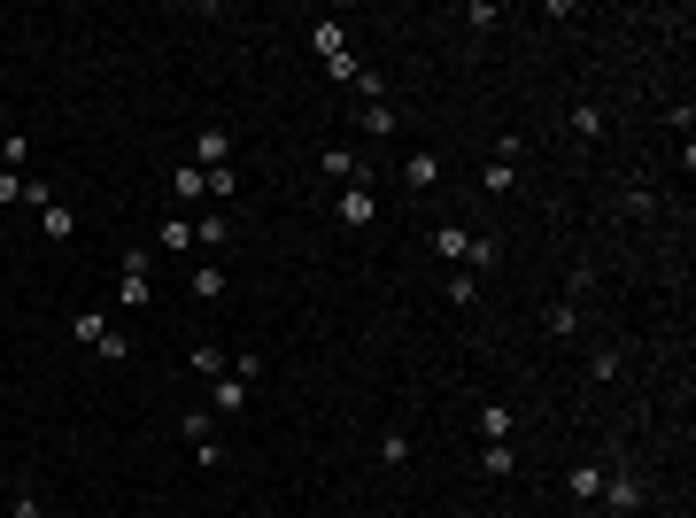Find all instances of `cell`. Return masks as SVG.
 <instances>
[{
  "label": "cell",
  "instance_id": "1",
  "mask_svg": "<svg viewBox=\"0 0 696 518\" xmlns=\"http://www.w3.org/2000/svg\"><path fill=\"white\" fill-rule=\"evenodd\" d=\"M178 433H186V449H194V464H202V472H217V464H225V441H217V418H209V410H186V418H178Z\"/></svg>",
  "mask_w": 696,
  "mask_h": 518
},
{
  "label": "cell",
  "instance_id": "2",
  "mask_svg": "<svg viewBox=\"0 0 696 518\" xmlns=\"http://www.w3.org/2000/svg\"><path fill=\"white\" fill-rule=\"evenodd\" d=\"M596 503H611L619 518H635L642 503H650V488H642V472H627V464H619V472H604V495H596Z\"/></svg>",
  "mask_w": 696,
  "mask_h": 518
},
{
  "label": "cell",
  "instance_id": "3",
  "mask_svg": "<svg viewBox=\"0 0 696 518\" xmlns=\"http://www.w3.org/2000/svg\"><path fill=\"white\" fill-rule=\"evenodd\" d=\"M240 410H248V379L217 372V379H209V418H240Z\"/></svg>",
  "mask_w": 696,
  "mask_h": 518
},
{
  "label": "cell",
  "instance_id": "4",
  "mask_svg": "<svg viewBox=\"0 0 696 518\" xmlns=\"http://www.w3.org/2000/svg\"><path fill=\"white\" fill-rule=\"evenodd\" d=\"M194 163H202V171H232V132L225 124H202V132H194Z\"/></svg>",
  "mask_w": 696,
  "mask_h": 518
},
{
  "label": "cell",
  "instance_id": "5",
  "mask_svg": "<svg viewBox=\"0 0 696 518\" xmlns=\"http://www.w3.org/2000/svg\"><path fill=\"white\" fill-rule=\"evenodd\" d=\"M333 217H341L348 232H364V225L379 217V209H372V186H341V202H333Z\"/></svg>",
  "mask_w": 696,
  "mask_h": 518
},
{
  "label": "cell",
  "instance_id": "6",
  "mask_svg": "<svg viewBox=\"0 0 696 518\" xmlns=\"http://www.w3.org/2000/svg\"><path fill=\"white\" fill-rule=\"evenodd\" d=\"M116 287H124V310H147V294H155V287H147V256H140V248L124 256V271H116Z\"/></svg>",
  "mask_w": 696,
  "mask_h": 518
},
{
  "label": "cell",
  "instance_id": "7",
  "mask_svg": "<svg viewBox=\"0 0 696 518\" xmlns=\"http://www.w3.org/2000/svg\"><path fill=\"white\" fill-rule=\"evenodd\" d=\"M364 132H372V140H395V132H403V116H395V101H387V93H379V101H364Z\"/></svg>",
  "mask_w": 696,
  "mask_h": 518
},
{
  "label": "cell",
  "instance_id": "8",
  "mask_svg": "<svg viewBox=\"0 0 696 518\" xmlns=\"http://www.w3.org/2000/svg\"><path fill=\"white\" fill-rule=\"evenodd\" d=\"M325 178H341V186H364V155H356V147H325Z\"/></svg>",
  "mask_w": 696,
  "mask_h": 518
},
{
  "label": "cell",
  "instance_id": "9",
  "mask_svg": "<svg viewBox=\"0 0 696 518\" xmlns=\"http://www.w3.org/2000/svg\"><path fill=\"white\" fill-rule=\"evenodd\" d=\"M511 472H519V449H511V441H488V449H480V480H511Z\"/></svg>",
  "mask_w": 696,
  "mask_h": 518
},
{
  "label": "cell",
  "instance_id": "10",
  "mask_svg": "<svg viewBox=\"0 0 696 518\" xmlns=\"http://www.w3.org/2000/svg\"><path fill=\"white\" fill-rule=\"evenodd\" d=\"M171 194H178V202H209V171H202V163H178Z\"/></svg>",
  "mask_w": 696,
  "mask_h": 518
},
{
  "label": "cell",
  "instance_id": "11",
  "mask_svg": "<svg viewBox=\"0 0 696 518\" xmlns=\"http://www.w3.org/2000/svg\"><path fill=\"white\" fill-rule=\"evenodd\" d=\"M565 124H573V140H604V109H596V101H573V116H565Z\"/></svg>",
  "mask_w": 696,
  "mask_h": 518
},
{
  "label": "cell",
  "instance_id": "12",
  "mask_svg": "<svg viewBox=\"0 0 696 518\" xmlns=\"http://www.w3.org/2000/svg\"><path fill=\"white\" fill-rule=\"evenodd\" d=\"M480 433H488V441H511V433H519V410H511V403H488V410H480Z\"/></svg>",
  "mask_w": 696,
  "mask_h": 518
},
{
  "label": "cell",
  "instance_id": "13",
  "mask_svg": "<svg viewBox=\"0 0 696 518\" xmlns=\"http://www.w3.org/2000/svg\"><path fill=\"white\" fill-rule=\"evenodd\" d=\"M464 248H472V232H464V225H434V256L441 263H464Z\"/></svg>",
  "mask_w": 696,
  "mask_h": 518
},
{
  "label": "cell",
  "instance_id": "14",
  "mask_svg": "<svg viewBox=\"0 0 696 518\" xmlns=\"http://www.w3.org/2000/svg\"><path fill=\"white\" fill-rule=\"evenodd\" d=\"M70 341L101 348V341H109V317H101V310H78V317H70Z\"/></svg>",
  "mask_w": 696,
  "mask_h": 518
},
{
  "label": "cell",
  "instance_id": "15",
  "mask_svg": "<svg viewBox=\"0 0 696 518\" xmlns=\"http://www.w3.org/2000/svg\"><path fill=\"white\" fill-rule=\"evenodd\" d=\"M155 248L186 256V248H194V225H186V217H163V225H155Z\"/></svg>",
  "mask_w": 696,
  "mask_h": 518
},
{
  "label": "cell",
  "instance_id": "16",
  "mask_svg": "<svg viewBox=\"0 0 696 518\" xmlns=\"http://www.w3.org/2000/svg\"><path fill=\"white\" fill-rule=\"evenodd\" d=\"M310 47H318L325 62H333V55H348V24H310Z\"/></svg>",
  "mask_w": 696,
  "mask_h": 518
},
{
  "label": "cell",
  "instance_id": "17",
  "mask_svg": "<svg viewBox=\"0 0 696 518\" xmlns=\"http://www.w3.org/2000/svg\"><path fill=\"white\" fill-rule=\"evenodd\" d=\"M403 178H410V194H426V186L441 178V155H410V163H403Z\"/></svg>",
  "mask_w": 696,
  "mask_h": 518
},
{
  "label": "cell",
  "instance_id": "18",
  "mask_svg": "<svg viewBox=\"0 0 696 518\" xmlns=\"http://www.w3.org/2000/svg\"><path fill=\"white\" fill-rule=\"evenodd\" d=\"M39 225H47V240H70V232H78V209L47 202V209H39Z\"/></svg>",
  "mask_w": 696,
  "mask_h": 518
},
{
  "label": "cell",
  "instance_id": "19",
  "mask_svg": "<svg viewBox=\"0 0 696 518\" xmlns=\"http://www.w3.org/2000/svg\"><path fill=\"white\" fill-rule=\"evenodd\" d=\"M604 495V464H580L573 472V503H596Z\"/></svg>",
  "mask_w": 696,
  "mask_h": 518
},
{
  "label": "cell",
  "instance_id": "20",
  "mask_svg": "<svg viewBox=\"0 0 696 518\" xmlns=\"http://www.w3.org/2000/svg\"><path fill=\"white\" fill-rule=\"evenodd\" d=\"M186 364H194V379H217V372H225V348H186Z\"/></svg>",
  "mask_w": 696,
  "mask_h": 518
},
{
  "label": "cell",
  "instance_id": "21",
  "mask_svg": "<svg viewBox=\"0 0 696 518\" xmlns=\"http://www.w3.org/2000/svg\"><path fill=\"white\" fill-rule=\"evenodd\" d=\"M379 464H410V433H403V426L379 433Z\"/></svg>",
  "mask_w": 696,
  "mask_h": 518
},
{
  "label": "cell",
  "instance_id": "22",
  "mask_svg": "<svg viewBox=\"0 0 696 518\" xmlns=\"http://www.w3.org/2000/svg\"><path fill=\"white\" fill-rule=\"evenodd\" d=\"M550 333L565 341V333H580V302H550Z\"/></svg>",
  "mask_w": 696,
  "mask_h": 518
},
{
  "label": "cell",
  "instance_id": "23",
  "mask_svg": "<svg viewBox=\"0 0 696 518\" xmlns=\"http://www.w3.org/2000/svg\"><path fill=\"white\" fill-rule=\"evenodd\" d=\"M225 232H232V217H202V225H194V240H202V248H225Z\"/></svg>",
  "mask_w": 696,
  "mask_h": 518
},
{
  "label": "cell",
  "instance_id": "24",
  "mask_svg": "<svg viewBox=\"0 0 696 518\" xmlns=\"http://www.w3.org/2000/svg\"><path fill=\"white\" fill-rule=\"evenodd\" d=\"M31 163V140H0V171H24Z\"/></svg>",
  "mask_w": 696,
  "mask_h": 518
},
{
  "label": "cell",
  "instance_id": "25",
  "mask_svg": "<svg viewBox=\"0 0 696 518\" xmlns=\"http://www.w3.org/2000/svg\"><path fill=\"white\" fill-rule=\"evenodd\" d=\"M464 263H472V279H480V271H495V240H472V248H464Z\"/></svg>",
  "mask_w": 696,
  "mask_h": 518
},
{
  "label": "cell",
  "instance_id": "26",
  "mask_svg": "<svg viewBox=\"0 0 696 518\" xmlns=\"http://www.w3.org/2000/svg\"><path fill=\"white\" fill-rule=\"evenodd\" d=\"M194 294H202V302H225V271H194Z\"/></svg>",
  "mask_w": 696,
  "mask_h": 518
},
{
  "label": "cell",
  "instance_id": "27",
  "mask_svg": "<svg viewBox=\"0 0 696 518\" xmlns=\"http://www.w3.org/2000/svg\"><path fill=\"white\" fill-rule=\"evenodd\" d=\"M588 379H619V348H596V356H588Z\"/></svg>",
  "mask_w": 696,
  "mask_h": 518
},
{
  "label": "cell",
  "instance_id": "28",
  "mask_svg": "<svg viewBox=\"0 0 696 518\" xmlns=\"http://www.w3.org/2000/svg\"><path fill=\"white\" fill-rule=\"evenodd\" d=\"M8 518H47V503H39V495H31V488H16V503H8Z\"/></svg>",
  "mask_w": 696,
  "mask_h": 518
},
{
  "label": "cell",
  "instance_id": "29",
  "mask_svg": "<svg viewBox=\"0 0 696 518\" xmlns=\"http://www.w3.org/2000/svg\"><path fill=\"white\" fill-rule=\"evenodd\" d=\"M8 202H24V171H0V209Z\"/></svg>",
  "mask_w": 696,
  "mask_h": 518
}]
</instances>
